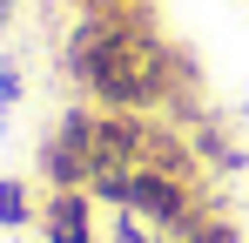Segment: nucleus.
Returning a JSON list of instances; mask_svg holds the SVG:
<instances>
[{
	"mask_svg": "<svg viewBox=\"0 0 249 243\" xmlns=\"http://www.w3.org/2000/svg\"><path fill=\"white\" fill-rule=\"evenodd\" d=\"M68 68L81 81L88 95L101 101V108H122V115H148L155 101H168V88H175V61H168V47L142 20H128V14H108V7H94L74 40H68Z\"/></svg>",
	"mask_w": 249,
	"mask_h": 243,
	"instance_id": "obj_1",
	"label": "nucleus"
},
{
	"mask_svg": "<svg viewBox=\"0 0 249 243\" xmlns=\"http://www.w3.org/2000/svg\"><path fill=\"white\" fill-rule=\"evenodd\" d=\"M88 135H94V115H88V108L61 115V128L41 142V176H47V189H88V176H94Z\"/></svg>",
	"mask_w": 249,
	"mask_h": 243,
	"instance_id": "obj_2",
	"label": "nucleus"
},
{
	"mask_svg": "<svg viewBox=\"0 0 249 243\" xmlns=\"http://www.w3.org/2000/svg\"><path fill=\"white\" fill-rule=\"evenodd\" d=\"M41 237L47 243H94V196L88 189H47Z\"/></svg>",
	"mask_w": 249,
	"mask_h": 243,
	"instance_id": "obj_3",
	"label": "nucleus"
},
{
	"mask_svg": "<svg viewBox=\"0 0 249 243\" xmlns=\"http://www.w3.org/2000/svg\"><path fill=\"white\" fill-rule=\"evenodd\" d=\"M27 216H34V202H27V182L0 176V230H20Z\"/></svg>",
	"mask_w": 249,
	"mask_h": 243,
	"instance_id": "obj_4",
	"label": "nucleus"
},
{
	"mask_svg": "<svg viewBox=\"0 0 249 243\" xmlns=\"http://www.w3.org/2000/svg\"><path fill=\"white\" fill-rule=\"evenodd\" d=\"M182 243H236V230H229V223H209V216H202V223H196Z\"/></svg>",
	"mask_w": 249,
	"mask_h": 243,
	"instance_id": "obj_5",
	"label": "nucleus"
},
{
	"mask_svg": "<svg viewBox=\"0 0 249 243\" xmlns=\"http://www.w3.org/2000/svg\"><path fill=\"white\" fill-rule=\"evenodd\" d=\"M14 101H20V75H14V68H0V108H14Z\"/></svg>",
	"mask_w": 249,
	"mask_h": 243,
	"instance_id": "obj_6",
	"label": "nucleus"
}]
</instances>
